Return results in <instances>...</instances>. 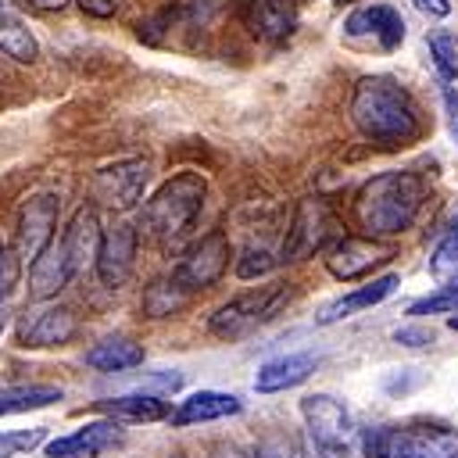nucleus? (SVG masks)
Instances as JSON below:
<instances>
[{"label":"nucleus","instance_id":"f257e3e1","mask_svg":"<svg viewBox=\"0 0 458 458\" xmlns=\"http://www.w3.org/2000/svg\"><path fill=\"white\" fill-rule=\"evenodd\" d=\"M351 122L379 150L411 147L426 132V122H422L415 97L394 75H361L354 82Z\"/></svg>","mask_w":458,"mask_h":458},{"label":"nucleus","instance_id":"f03ea898","mask_svg":"<svg viewBox=\"0 0 458 458\" xmlns=\"http://www.w3.org/2000/svg\"><path fill=\"white\" fill-rule=\"evenodd\" d=\"M426 179L411 168L379 172L354 193V218L365 236L372 240H394L404 229L415 225L422 204H426Z\"/></svg>","mask_w":458,"mask_h":458},{"label":"nucleus","instance_id":"7ed1b4c3","mask_svg":"<svg viewBox=\"0 0 458 458\" xmlns=\"http://www.w3.org/2000/svg\"><path fill=\"white\" fill-rule=\"evenodd\" d=\"M97 240H100V222H97V208L82 204L72 222L43 247V254L29 265V297L32 301H50L57 297L75 272L97 254Z\"/></svg>","mask_w":458,"mask_h":458},{"label":"nucleus","instance_id":"20e7f679","mask_svg":"<svg viewBox=\"0 0 458 458\" xmlns=\"http://www.w3.org/2000/svg\"><path fill=\"white\" fill-rule=\"evenodd\" d=\"M204 197H208V179L193 168L186 172H175L172 179H165L147 200H143V215H140V229L168 247V243H179L200 218V208H204Z\"/></svg>","mask_w":458,"mask_h":458},{"label":"nucleus","instance_id":"39448f33","mask_svg":"<svg viewBox=\"0 0 458 458\" xmlns=\"http://www.w3.org/2000/svg\"><path fill=\"white\" fill-rule=\"evenodd\" d=\"M369 458H458V429L440 422L376 426L365 433Z\"/></svg>","mask_w":458,"mask_h":458},{"label":"nucleus","instance_id":"423d86ee","mask_svg":"<svg viewBox=\"0 0 458 458\" xmlns=\"http://www.w3.org/2000/svg\"><path fill=\"white\" fill-rule=\"evenodd\" d=\"M286 297H290V286H286V283L254 286V290L233 297L229 304H222V308L211 315L208 329H211L218 340H240V336L254 333L258 326H265V322L283 308Z\"/></svg>","mask_w":458,"mask_h":458},{"label":"nucleus","instance_id":"0eeeda50","mask_svg":"<svg viewBox=\"0 0 458 458\" xmlns=\"http://www.w3.org/2000/svg\"><path fill=\"white\" fill-rule=\"evenodd\" d=\"M229 258H233L229 236H225L222 229H211V233H204L200 240H193V243L182 250L179 265L172 268V279H175L186 293L208 290V286H215V283L225 276Z\"/></svg>","mask_w":458,"mask_h":458},{"label":"nucleus","instance_id":"6e6552de","mask_svg":"<svg viewBox=\"0 0 458 458\" xmlns=\"http://www.w3.org/2000/svg\"><path fill=\"white\" fill-rule=\"evenodd\" d=\"M336 229V218H333V208L322 200V197H304L293 215H290V225H286V236H283V261H304L311 258L315 250L326 247V240L333 236Z\"/></svg>","mask_w":458,"mask_h":458},{"label":"nucleus","instance_id":"1a4fd4ad","mask_svg":"<svg viewBox=\"0 0 458 458\" xmlns=\"http://www.w3.org/2000/svg\"><path fill=\"white\" fill-rule=\"evenodd\" d=\"M147 179H150V161L147 157H125V161H114V165H104L93 175V197L104 208L129 211L143 200Z\"/></svg>","mask_w":458,"mask_h":458},{"label":"nucleus","instance_id":"9d476101","mask_svg":"<svg viewBox=\"0 0 458 458\" xmlns=\"http://www.w3.org/2000/svg\"><path fill=\"white\" fill-rule=\"evenodd\" d=\"M136 250H140V229L129 225V222H114L107 229H100V240H97V254H93V265H97V276L104 286L118 290L129 283L132 268H136Z\"/></svg>","mask_w":458,"mask_h":458},{"label":"nucleus","instance_id":"9b49d317","mask_svg":"<svg viewBox=\"0 0 458 458\" xmlns=\"http://www.w3.org/2000/svg\"><path fill=\"white\" fill-rule=\"evenodd\" d=\"M301 415H304L311 444L347 447V440H351V411H347V404L340 397H333V394H308L301 401Z\"/></svg>","mask_w":458,"mask_h":458},{"label":"nucleus","instance_id":"f8f14e48","mask_svg":"<svg viewBox=\"0 0 458 458\" xmlns=\"http://www.w3.org/2000/svg\"><path fill=\"white\" fill-rule=\"evenodd\" d=\"M54 229H57V197L54 193L29 197L18 215V236H14L18 258H25L32 265L43 254V247L54 240Z\"/></svg>","mask_w":458,"mask_h":458},{"label":"nucleus","instance_id":"ddd939ff","mask_svg":"<svg viewBox=\"0 0 458 458\" xmlns=\"http://www.w3.org/2000/svg\"><path fill=\"white\" fill-rule=\"evenodd\" d=\"M344 36L354 43H372L379 50H397L404 39V18L386 4L358 7L354 14L344 18Z\"/></svg>","mask_w":458,"mask_h":458},{"label":"nucleus","instance_id":"4468645a","mask_svg":"<svg viewBox=\"0 0 458 458\" xmlns=\"http://www.w3.org/2000/svg\"><path fill=\"white\" fill-rule=\"evenodd\" d=\"M390 258H394V250L383 240H372V236H340L329 247V254H326V268L336 279H361V276H369L376 265H383Z\"/></svg>","mask_w":458,"mask_h":458},{"label":"nucleus","instance_id":"2eb2a0df","mask_svg":"<svg viewBox=\"0 0 458 458\" xmlns=\"http://www.w3.org/2000/svg\"><path fill=\"white\" fill-rule=\"evenodd\" d=\"M75 333H79L75 311L61 308V304L39 308L18 322V344L21 347H64Z\"/></svg>","mask_w":458,"mask_h":458},{"label":"nucleus","instance_id":"dca6fc26","mask_svg":"<svg viewBox=\"0 0 458 458\" xmlns=\"http://www.w3.org/2000/svg\"><path fill=\"white\" fill-rule=\"evenodd\" d=\"M122 440V426L114 419H97L86 422L79 429H72L68 437H57L47 444V458H97L100 451L114 447Z\"/></svg>","mask_w":458,"mask_h":458},{"label":"nucleus","instance_id":"f3484780","mask_svg":"<svg viewBox=\"0 0 458 458\" xmlns=\"http://www.w3.org/2000/svg\"><path fill=\"white\" fill-rule=\"evenodd\" d=\"M397 276L394 272H386V276H376V279H369L365 286H354V290H347V293H340L336 301H329L318 315H315V322L318 326H333V322H344V318H354V315H361V311H369V308H376V304H383L394 290H397Z\"/></svg>","mask_w":458,"mask_h":458},{"label":"nucleus","instance_id":"a211bd4d","mask_svg":"<svg viewBox=\"0 0 458 458\" xmlns=\"http://www.w3.org/2000/svg\"><path fill=\"white\" fill-rule=\"evenodd\" d=\"M243 25L265 43H283L297 29V4L293 0H247Z\"/></svg>","mask_w":458,"mask_h":458},{"label":"nucleus","instance_id":"6ab92c4d","mask_svg":"<svg viewBox=\"0 0 458 458\" xmlns=\"http://www.w3.org/2000/svg\"><path fill=\"white\" fill-rule=\"evenodd\" d=\"M318 358L311 351H293V354H279L265 365H258L254 372V390L258 394H279V390H290V386H301L311 372H315Z\"/></svg>","mask_w":458,"mask_h":458},{"label":"nucleus","instance_id":"aec40b11","mask_svg":"<svg viewBox=\"0 0 458 458\" xmlns=\"http://www.w3.org/2000/svg\"><path fill=\"white\" fill-rule=\"evenodd\" d=\"M243 404L240 397L233 394H222V390H197L190 397H182L172 411H168V422L172 426H197V422H215V419H225V415H236Z\"/></svg>","mask_w":458,"mask_h":458},{"label":"nucleus","instance_id":"412c9836","mask_svg":"<svg viewBox=\"0 0 458 458\" xmlns=\"http://www.w3.org/2000/svg\"><path fill=\"white\" fill-rule=\"evenodd\" d=\"M86 365L100 369V372H129V369L143 365V347L129 336H104L100 344H93L86 351Z\"/></svg>","mask_w":458,"mask_h":458},{"label":"nucleus","instance_id":"4be33fe9","mask_svg":"<svg viewBox=\"0 0 458 458\" xmlns=\"http://www.w3.org/2000/svg\"><path fill=\"white\" fill-rule=\"evenodd\" d=\"M100 408L118 422V419H129V422H157V419H168V404H165V397H157V394H140V390H132V394H118V397H107V401H100Z\"/></svg>","mask_w":458,"mask_h":458},{"label":"nucleus","instance_id":"5701e85b","mask_svg":"<svg viewBox=\"0 0 458 458\" xmlns=\"http://www.w3.org/2000/svg\"><path fill=\"white\" fill-rule=\"evenodd\" d=\"M61 386H0V419L4 415H21L32 408H47L61 401Z\"/></svg>","mask_w":458,"mask_h":458},{"label":"nucleus","instance_id":"b1692460","mask_svg":"<svg viewBox=\"0 0 458 458\" xmlns=\"http://www.w3.org/2000/svg\"><path fill=\"white\" fill-rule=\"evenodd\" d=\"M186 290L168 276V279H154L147 290H143V315L147 318H168L175 315L182 304H186Z\"/></svg>","mask_w":458,"mask_h":458},{"label":"nucleus","instance_id":"393cba45","mask_svg":"<svg viewBox=\"0 0 458 458\" xmlns=\"http://www.w3.org/2000/svg\"><path fill=\"white\" fill-rule=\"evenodd\" d=\"M429 276L440 286H458V218L451 222V229L433 247V254H429Z\"/></svg>","mask_w":458,"mask_h":458},{"label":"nucleus","instance_id":"a878e982","mask_svg":"<svg viewBox=\"0 0 458 458\" xmlns=\"http://www.w3.org/2000/svg\"><path fill=\"white\" fill-rule=\"evenodd\" d=\"M426 43H429V57H433L440 79H444V82L458 79V36L440 29V32H433Z\"/></svg>","mask_w":458,"mask_h":458},{"label":"nucleus","instance_id":"bb28decb","mask_svg":"<svg viewBox=\"0 0 458 458\" xmlns=\"http://www.w3.org/2000/svg\"><path fill=\"white\" fill-rule=\"evenodd\" d=\"M458 311V286H440L437 293H426L408 304V315H454Z\"/></svg>","mask_w":458,"mask_h":458},{"label":"nucleus","instance_id":"cd10ccee","mask_svg":"<svg viewBox=\"0 0 458 458\" xmlns=\"http://www.w3.org/2000/svg\"><path fill=\"white\" fill-rule=\"evenodd\" d=\"M47 440V426H32V429H11L0 433V458H18L32 447H39Z\"/></svg>","mask_w":458,"mask_h":458},{"label":"nucleus","instance_id":"c85d7f7f","mask_svg":"<svg viewBox=\"0 0 458 458\" xmlns=\"http://www.w3.org/2000/svg\"><path fill=\"white\" fill-rule=\"evenodd\" d=\"M272 265H276V258L265 247H247L240 254V261H236V276L240 279H258V276H268Z\"/></svg>","mask_w":458,"mask_h":458},{"label":"nucleus","instance_id":"c756f323","mask_svg":"<svg viewBox=\"0 0 458 458\" xmlns=\"http://www.w3.org/2000/svg\"><path fill=\"white\" fill-rule=\"evenodd\" d=\"M254 458H297V451H293V444H290L286 433H268V437L258 444Z\"/></svg>","mask_w":458,"mask_h":458},{"label":"nucleus","instance_id":"7c9ffc66","mask_svg":"<svg viewBox=\"0 0 458 458\" xmlns=\"http://www.w3.org/2000/svg\"><path fill=\"white\" fill-rule=\"evenodd\" d=\"M394 340L404 344V347H426L433 340V333L422 329V326H401V329H394Z\"/></svg>","mask_w":458,"mask_h":458},{"label":"nucleus","instance_id":"2f4dec72","mask_svg":"<svg viewBox=\"0 0 458 458\" xmlns=\"http://www.w3.org/2000/svg\"><path fill=\"white\" fill-rule=\"evenodd\" d=\"M14 276H18V268H14V258H11V250L4 247V240H0V301L11 293V286H14Z\"/></svg>","mask_w":458,"mask_h":458},{"label":"nucleus","instance_id":"473e14b6","mask_svg":"<svg viewBox=\"0 0 458 458\" xmlns=\"http://www.w3.org/2000/svg\"><path fill=\"white\" fill-rule=\"evenodd\" d=\"M79 7L86 14H93V18H111L122 7V0H79Z\"/></svg>","mask_w":458,"mask_h":458},{"label":"nucleus","instance_id":"72a5a7b5","mask_svg":"<svg viewBox=\"0 0 458 458\" xmlns=\"http://www.w3.org/2000/svg\"><path fill=\"white\" fill-rule=\"evenodd\" d=\"M18 25H25V21H21L18 7H14V0H0V32L18 29Z\"/></svg>","mask_w":458,"mask_h":458},{"label":"nucleus","instance_id":"f704fd0d","mask_svg":"<svg viewBox=\"0 0 458 458\" xmlns=\"http://www.w3.org/2000/svg\"><path fill=\"white\" fill-rule=\"evenodd\" d=\"M444 107H447L451 132H454V140H458V89H454V86H444Z\"/></svg>","mask_w":458,"mask_h":458},{"label":"nucleus","instance_id":"c9c22d12","mask_svg":"<svg viewBox=\"0 0 458 458\" xmlns=\"http://www.w3.org/2000/svg\"><path fill=\"white\" fill-rule=\"evenodd\" d=\"M415 7L429 18H447L451 14V0H415Z\"/></svg>","mask_w":458,"mask_h":458},{"label":"nucleus","instance_id":"e433bc0d","mask_svg":"<svg viewBox=\"0 0 458 458\" xmlns=\"http://www.w3.org/2000/svg\"><path fill=\"white\" fill-rule=\"evenodd\" d=\"M304 458H351L347 447H326V444H311L308 440V454Z\"/></svg>","mask_w":458,"mask_h":458},{"label":"nucleus","instance_id":"4c0bfd02","mask_svg":"<svg viewBox=\"0 0 458 458\" xmlns=\"http://www.w3.org/2000/svg\"><path fill=\"white\" fill-rule=\"evenodd\" d=\"M211 458H254V454H247V451H243V447H236V444H222Z\"/></svg>","mask_w":458,"mask_h":458},{"label":"nucleus","instance_id":"58836bf2","mask_svg":"<svg viewBox=\"0 0 458 458\" xmlns=\"http://www.w3.org/2000/svg\"><path fill=\"white\" fill-rule=\"evenodd\" d=\"M29 7H39V11H50V7H64L68 0H25Z\"/></svg>","mask_w":458,"mask_h":458},{"label":"nucleus","instance_id":"ea45409f","mask_svg":"<svg viewBox=\"0 0 458 458\" xmlns=\"http://www.w3.org/2000/svg\"><path fill=\"white\" fill-rule=\"evenodd\" d=\"M447 326H451V329H458V315H454V318H447Z\"/></svg>","mask_w":458,"mask_h":458},{"label":"nucleus","instance_id":"a19ab883","mask_svg":"<svg viewBox=\"0 0 458 458\" xmlns=\"http://www.w3.org/2000/svg\"><path fill=\"white\" fill-rule=\"evenodd\" d=\"M168 458H186V454H179V451H175V454H168Z\"/></svg>","mask_w":458,"mask_h":458},{"label":"nucleus","instance_id":"79ce46f5","mask_svg":"<svg viewBox=\"0 0 458 458\" xmlns=\"http://www.w3.org/2000/svg\"><path fill=\"white\" fill-rule=\"evenodd\" d=\"M0 329H4V308H0Z\"/></svg>","mask_w":458,"mask_h":458},{"label":"nucleus","instance_id":"37998d69","mask_svg":"<svg viewBox=\"0 0 458 458\" xmlns=\"http://www.w3.org/2000/svg\"><path fill=\"white\" fill-rule=\"evenodd\" d=\"M336 4H354V0H336Z\"/></svg>","mask_w":458,"mask_h":458},{"label":"nucleus","instance_id":"c03bdc74","mask_svg":"<svg viewBox=\"0 0 458 458\" xmlns=\"http://www.w3.org/2000/svg\"><path fill=\"white\" fill-rule=\"evenodd\" d=\"M293 4H308V0H293Z\"/></svg>","mask_w":458,"mask_h":458}]
</instances>
